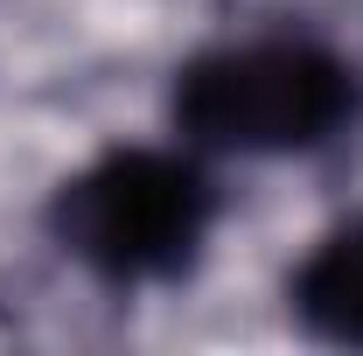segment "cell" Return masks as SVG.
Masks as SVG:
<instances>
[{
  "mask_svg": "<svg viewBox=\"0 0 363 356\" xmlns=\"http://www.w3.org/2000/svg\"><path fill=\"white\" fill-rule=\"evenodd\" d=\"M217 189L189 154L112 147L49 196L56 245L105 287H161L203 259Z\"/></svg>",
  "mask_w": 363,
  "mask_h": 356,
  "instance_id": "6da1fadb",
  "label": "cell"
},
{
  "mask_svg": "<svg viewBox=\"0 0 363 356\" xmlns=\"http://www.w3.org/2000/svg\"><path fill=\"white\" fill-rule=\"evenodd\" d=\"M286 301H294V314H301L308 335L342 343V350H363V217L335 223L315 252L294 266Z\"/></svg>",
  "mask_w": 363,
  "mask_h": 356,
  "instance_id": "3957f363",
  "label": "cell"
},
{
  "mask_svg": "<svg viewBox=\"0 0 363 356\" xmlns=\"http://www.w3.org/2000/svg\"><path fill=\"white\" fill-rule=\"evenodd\" d=\"M363 77L321 43H230L175 70V126L217 154H308L350 133Z\"/></svg>",
  "mask_w": 363,
  "mask_h": 356,
  "instance_id": "7a4b0ae2",
  "label": "cell"
}]
</instances>
